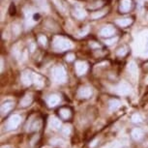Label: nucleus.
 Listing matches in <instances>:
<instances>
[{
	"instance_id": "nucleus-1",
	"label": "nucleus",
	"mask_w": 148,
	"mask_h": 148,
	"mask_svg": "<svg viewBox=\"0 0 148 148\" xmlns=\"http://www.w3.org/2000/svg\"><path fill=\"white\" fill-rule=\"evenodd\" d=\"M52 47H53V49L56 51L63 52L65 51H69L70 49H72L73 44L71 41L66 38L55 37L53 40V43H52Z\"/></svg>"
},
{
	"instance_id": "nucleus-2",
	"label": "nucleus",
	"mask_w": 148,
	"mask_h": 148,
	"mask_svg": "<svg viewBox=\"0 0 148 148\" xmlns=\"http://www.w3.org/2000/svg\"><path fill=\"white\" fill-rule=\"evenodd\" d=\"M52 77L53 79L58 83H64L67 79V75L65 69L62 66H57L52 70Z\"/></svg>"
},
{
	"instance_id": "nucleus-3",
	"label": "nucleus",
	"mask_w": 148,
	"mask_h": 148,
	"mask_svg": "<svg viewBox=\"0 0 148 148\" xmlns=\"http://www.w3.org/2000/svg\"><path fill=\"white\" fill-rule=\"evenodd\" d=\"M21 117L18 114H14L8 119L7 124H6V129L8 131L10 130H15L16 128H18V126L21 124Z\"/></svg>"
},
{
	"instance_id": "nucleus-4",
	"label": "nucleus",
	"mask_w": 148,
	"mask_h": 148,
	"mask_svg": "<svg viewBox=\"0 0 148 148\" xmlns=\"http://www.w3.org/2000/svg\"><path fill=\"white\" fill-rule=\"evenodd\" d=\"M116 92L121 96H126V95H129L132 92V87H131L129 83L123 82H120L116 87Z\"/></svg>"
},
{
	"instance_id": "nucleus-5",
	"label": "nucleus",
	"mask_w": 148,
	"mask_h": 148,
	"mask_svg": "<svg viewBox=\"0 0 148 148\" xmlns=\"http://www.w3.org/2000/svg\"><path fill=\"white\" fill-rule=\"evenodd\" d=\"M133 6H134V4H133L132 0H120L119 12L123 13V14H126L132 10Z\"/></svg>"
},
{
	"instance_id": "nucleus-6",
	"label": "nucleus",
	"mask_w": 148,
	"mask_h": 148,
	"mask_svg": "<svg viewBox=\"0 0 148 148\" xmlns=\"http://www.w3.org/2000/svg\"><path fill=\"white\" fill-rule=\"evenodd\" d=\"M75 68H76V72L79 76H83L88 70V64L85 61H77Z\"/></svg>"
},
{
	"instance_id": "nucleus-7",
	"label": "nucleus",
	"mask_w": 148,
	"mask_h": 148,
	"mask_svg": "<svg viewBox=\"0 0 148 148\" xmlns=\"http://www.w3.org/2000/svg\"><path fill=\"white\" fill-rule=\"evenodd\" d=\"M21 82L25 86H29L33 83V73L30 71H24L21 74Z\"/></svg>"
},
{
	"instance_id": "nucleus-8",
	"label": "nucleus",
	"mask_w": 148,
	"mask_h": 148,
	"mask_svg": "<svg viewBox=\"0 0 148 148\" xmlns=\"http://www.w3.org/2000/svg\"><path fill=\"white\" fill-rule=\"evenodd\" d=\"M115 34V29L113 28L111 25H107L100 31V35L104 38H110Z\"/></svg>"
},
{
	"instance_id": "nucleus-9",
	"label": "nucleus",
	"mask_w": 148,
	"mask_h": 148,
	"mask_svg": "<svg viewBox=\"0 0 148 148\" xmlns=\"http://www.w3.org/2000/svg\"><path fill=\"white\" fill-rule=\"evenodd\" d=\"M92 93H93V91H92V89L90 87H87V86H85V87H82L77 92V95H79V98H82V99H88V98L91 97Z\"/></svg>"
},
{
	"instance_id": "nucleus-10",
	"label": "nucleus",
	"mask_w": 148,
	"mask_h": 148,
	"mask_svg": "<svg viewBox=\"0 0 148 148\" xmlns=\"http://www.w3.org/2000/svg\"><path fill=\"white\" fill-rule=\"evenodd\" d=\"M59 102H60V97L56 94L51 95V96L47 98V105H49V108L56 107V106L59 104Z\"/></svg>"
},
{
	"instance_id": "nucleus-11",
	"label": "nucleus",
	"mask_w": 148,
	"mask_h": 148,
	"mask_svg": "<svg viewBox=\"0 0 148 148\" xmlns=\"http://www.w3.org/2000/svg\"><path fill=\"white\" fill-rule=\"evenodd\" d=\"M73 16L77 19H83L87 16V13L82 8H76V9L73 10Z\"/></svg>"
},
{
	"instance_id": "nucleus-12",
	"label": "nucleus",
	"mask_w": 148,
	"mask_h": 148,
	"mask_svg": "<svg viewBox=\"0 0 148 148\" xmlns=\"http://www.w3.org/2000/svg\"><path fill=\"white\" fill-rule=\"evenodd\" d=\"M14 105H15V104H14L13 102H11V101L3 103L2 106H1V113H2V115H6L7 113H9L10 111L13 110Z\"/></svg>"
},
{
	"instance_id": "nucleus-13",
	"label": "nucleus",
	"mask_w": 148,
	"mask_h": 148,
	"mask_svg": "<svg viewBox=\"0 0 148 148\" xmlns=\"http://www.w3.org/2000/svg\"><path fill=\"white\" fill-rule=\"evenodd\" d=\"M134 19L132 18H118L116 19L115 23L120 27H127L133 23Z\"/></svg>"
},
{
	"instance_id": "nucleus-14",
	"label": "nucleus",
	"mask_w": 148,
	"mask_h": 148,
	"mask_svg": "<svg viewBox=\"0 0 148 148\" xmlns=\"http://www.w3.org/2000/svg\"><path fill=\"white\" fill-rule=\"evenodd\" d=\"M32 101H33V98L31 95H25L21 101V107H22V108L28 107V106L32 104Z\"/></svg>"
},
{
	"instance_id": "nucleus-15",
	"label": "nucleus",
	"mask_w": 148,
	"mask_h": 148,
	"mask_svg": "<svg viewBox=\"0 0 148 148\" xmlns=\"http://www.w3.org/2000/svg\"><path fill=\"white\" fill-rule=\"evenodd\" d=\"M33 83H34L37 87H43L44 79L40 76V75H37V74H34V73H33Z\"/></svg>"
},
{
	"instance_id": "nucleus-16",
	"label": "nucleus",
	"mask_w": 148,
	"mask_h": 148,
	"mask_svg": "<svg viewBox=\"0 0 148 148\" xmlns=\"http://www.w3.org/2000/svg\"><path fill=\"white\" fill-rule=\"evenodd\" d=\"M59 114H60L61 118L67 120V119H69L70 117H71L72 112H71V110H70V108H60V110H59Z\"/></svg>"
},
{
	"instance_id": "nucleus-17",
	"label": "nucleus",
	"mask_w": 148,
	"mask_h": 148,
	"mask_svg": "<svg viewBox=\"0 0 148 148\" xmlns=\"http://www.w3.org/2000/svg\"><path fill=\"white\" fill-rule=\"evenodd\" d=\"M49 126H51L52 129H54V130L59 129V128L61 127L60 120L58 118H56V117H51V118L49 119Z\"/></svg>"
},
{
	"instance_id": "nucleus-18",
	"label": "nucleus",
	"mask_w": 148,
	"mask_h": 148,
	"mask_svg": "<svg viewBox=\"0 0 148 148\" xmlns=\"http://www.w3.org/2000/svg\"><path fill=\"white\" fill-rule=\"evenodd\" d=\"M119 107H120V102L118 101V100H116V99L110 100V103H108V108H110V111L116 110Z\"/></svg>"
},
{
	"instance_id": "nucleus-19",
	"label": "nucleus",
	"mask_w": 148,
	"mask_h": 148,
	"mask_svg": "<svg viewBox=\"0 0 148 148\" xmlns=\"http://www.w3.org/2000/svg\"><path fill=\"white\" fill-rule=\"evenodd\" d=\"M107 13H108V10H106V9L105 10H97L96 12H94L91 15V18L93 19H99V18H103Z\"/></svg>"
},
{
	"instance_id": "nucleus-20",
	"label": "nucleus",
	"mask_w": 148,
	"mask_h": 148,
	"mask_svg": "<svg viewBox=\"0 0 148 148\" xmlns=\"http://www.w3.org/2000/svg\"><path fill=\"white\" fill-rule=\"evenodd\" d=\"M132 136L134 139H136V140H140L142 138V136H143V132L140 130V129H134L133 132H132Z\"/></svg>"
},
{
	"instance_id": "nucleus-21",
	"label": "nucleus",
	"mask_w": 148,
	"mask_h": 148,
	"mask_svg": "<svg viewBox=\"0 0 148 148\" xmlns=\"http://www.w3.org/2000/svg\"><path fill=\"white\" fill-rule=\"evenodd\" d=\"M128 71H129L133 76L136 75V73H138V66H136V64L134 62V61H131V62L128 64Z\"/></svg>"
},
{
	"instance_id": "nucleus-22",
	"label": "nucleus",
	"mask_w": 148,
	"mask_h": 148,
	"mask_svg": "<svg viewBox=\"0 0 148 148\" xmlns=\"http://www.w3.org/2000/svg\"><path fill=\"white\" fill-rule=\"evenodd\" d=\"M128 52H129V49L127 47H121L116 51V55L119 57H124Z\"/></svg>"
},
{
	"instance_id": "nucleus-23",
	"label": "nucleus",
	"mask_w": 148,
	"mask_h": 148,
	"mask_svg": "<svg viewBox=\"0 0 148 148\" xmlns=\"http://www.w3.org/2000/svg\"><path fill=\"white\" fill-rule=\"evenodd\" d=\"M104 3L103 1H96V2H94L93 4H91L90 6H89V9H91V10H98L99 8H101Z\"/></svg>"
},
{
	"instance_id": "nucleus-24",
	"label": "nucleus",
	"mask_w": 148,
	"mask_h": 148,
	"mask_svg": "<svg viewBox=\"0 0 148 148\" xmlns=\"http://www.w3.org/2000/svg\"><path fill=\"white\" fill-rule=\"evenodd\" d=\"M38 42H39V44H40L41 46L46 47V46H47V38L45 35H39V37H38Z\"/></svg>"
},
{
	"instance_id": "nucleus-25",
	"label": "nucleus",
	"mask_w": 148,
	"mask_h": 148,
	"mask_svg": "<svg viewBox=\"0 0 148 148\" xmlns=\"http://www.w3.org/2000/svg\"><path fill=\"white\" fill-rule=\"evenodd\" d=\"M117 41H118V37H113V38H110V39L107 38V40H106L105 44L107 45V46H111V45L115 44Z\"/></svg>"
},
{
	"instance_id": "nucleus-26",
	"label": "nucleus",
	"mask_w": 148,
	"mask_h": 148,
	"mask_svg": "<svg viewBox=\"0 0 148 148\" xmlns=\"http://www.w3.org/2000/svg\"><path fill=\"white\" fill-rule=\"evenodd\" d=\"M61 132H62V134L64 136H69L70 133H71V127L70 126H64L62 128V130H61Z\"/></svg>"
},
{
	"instance_id": "nucleus-27",
	"label": "nucleus",
	"mask_w": 148,
	"mask_h": 148,
	"mask_svg": "<svg viewBox=\"0 0 148 148\" xmlns=\"http://www.w3.org/2000/svg\"><path fill=\"white\" fill-rule=\"evenodd\" d=\"M132 121L134 123H140L141 122V117L139 114L138 113H136V114H134V115L132 116Z\"/></svg>"
},
{
	"instance_id": "nucleus-28",
	"label": "nucleus",
	"mask_w": 148,
	"mask_h": 148,
	"mask_svg": "<svg viewBox=\"0 0 148 148\" xmlns=\"http://www.w3.org/2000/svg\"><path fill=\"white\" fill-rule=\"evenodd\" d=\"M75 58H76V56H75V54L74 53H68V54H66V56H65V60L67 61V62H72V61H74L75 60Z\"/></svg>"
},
{
	"instance_id": "nucleus-29",
	"label": "nucleus",
	"mask_w": 148,
	"mask_h": 148,
	"mask_svg": "<svg viewBox=\"0 0 148 148\" xmlns=\"http://www.w3.org/2000/svg\"><path fill=\"white\" fill-rule=\"evenodd\" d=\"M121 145H123V143H119L118 141H115V142H112V143H110L107 148H119Z\"/></svg>"
},
{
	"instance_id": "nucleus-30",
	"label": "nucleus",
	"mask_w": 148,
	"mask_h": 148,
	"mask_svg": "<svg viewBox=\"0 0 148 148\" xmlns=\"http://www.w3.org/2000/svg\"><path fill=\"white\" fill-rule=\"evenodd\" d=\"M37 1V3L39 4V6L40 7H42L43 9H45V8H47V1L46 0H36Z\"/></svg>"
},
{
	"instance_id": "nucleus-31",
	"label": "nucleus",
	"mask_w": 148,
	"mask_h": 148,
	"mask_svg": "<svg viewBox=\"0 0 148 148\" xmlns=\"http://www.w3.org/2000/svg\"><path fill=\"white\" fill-rule=\"evenodd\" d=\"M90 47H92V49H95V47H98V49H99L100 45L97 44L96 42H90Z\"/></svg>"
},
{
	"instance_id": "nucleus-32",
	"label": "nucleus",
	"mask_w": 148,
	"mask_h": 148,
	"mask_svg": "<svg viewBox=\"0 0 148 148\" xmlns=\"http://www.w3.org/2000/svg\"><path fill=\"white\" fill-rule=\"evenodd\" d=\"M88 30H89L88 27H85L84 30H82V32H79V35H80V36H85V35H86V33L88 32Z\"/></svg>"
},
{
	"instance_id": "nucleus-33",
	"label": "nucleus",
	"mask_w": 148,
	"mask_h": 148,
	"mask_svg": "<svg viewBox=\"0 0 148 148\" xmlns=\"http://www.w3.org/2000/svg\"><path fill=\"white\" fill-rule=\"evenodd\" d=\"M144 51H145V53L148 54V40L146 42V44H145V49H144Z\"/></svg>"
},
{
	"instance_id": "nucleus-34",
	"label": "nucleus",
	"mask_w": 148,
	"mask_h": 148,
	"mask_svg": "<svg viewBox=\"0 0 148 148\" xmlns=\"http://www.w3.org/2000/svg\"><path fill=\"white\" fill-rule=\"evenodd\" d=\"M1 71H3V60H1Z\"/></svg>"
},
{
	"instance_id": "nucleus-35",
	"label": "nucleus",
	"mask_w": 148,
	"mask_h": 148,
	"mask_svg": "<svg viewBox=\"0 0 148 148\" xmlns=\"http://www.w3.org/2000/svg\"><path fill=\"white\" fill-rule=\"evenodd\" d=\"M147 66H148V64H147Z\"/></svg>"
}]
</instances>
